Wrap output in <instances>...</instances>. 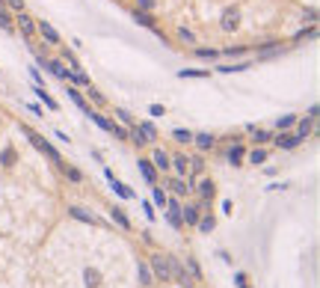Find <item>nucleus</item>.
I'll return each instance as SVG.
<instances>
[{
	"instance_id": "9",
	"label": "nucleus",
	"mask_w": 320,
	"mask_h": 288,
	"mask_svg": "<svg viewBox=\"0 0 320 288\" xmlns=\"http://www.w3.org/2000/svg\"><path fill=\"white\" fill-rule=\"evenodd\" d=\"M225 158H228L231 166H240V163L246 160V149H243L240 143H231V146H228V152H225Z\"/></svg>"
},
{
	"instance_id": "15",
	"label": "nucleus",
	"mask_w": 320,
	"mask_h": 288,
	"mask_svg": "<svg viewBox=\"0 0 320 288\" xmlns=\"http://www.w3.org/2000/svg\"><path fill=\"white\" fill-rule=\"evenodd\" d=\"M314 131V116H305V119H296V137L305 140L308 134Z\"/></svg>"
},
{
	"instance_id": "41",
	"label": "nucleus",
	"mask_w": 320,
	"mask_h": 288,
	"mask_svg": "<svg viewBox=\"0 0 320 288\" xmlns=\"http://www.w3.org/2000/svg\"><path fill=\"white\" fill-rule=\"evenodd\" d=\"M314 36H317V27L311 24L308 30H299V33H296V42H305V39H314Z\"/></svg>"
},
{
	"instance_id": "1",
	"label": "nucleus",
	"mask_w": 320,
	"mask_h": 288,
	"mask_svg": "<svg viewBox=\"0 0 320 288\" xmlns=\"http://www.w3.org/2000/svg\"><path fill=\"white\" fill-rule=\"evenodd\" d=\"M21 131L27 134V140H30L33 146H36V149L45 155V158H51L54 163H63V155H60V152H57V149H54V146H51V143L42 137V134H36V131H30V128H21Z\"/></svg>"
},
{
	"instance_id": "28",
	"label": "nucleus",
	"mask_w": 320,
	"mask_h": 288,
	"mask_svg": "<svg viewBox=\"0 0 320 288\" xmlns=\"http://www.w3.org/2000/svg\"><path fill=\"white\" fill-rule=\"evenodd\" d=\"M68 80H71L74 86H89V83H92V80H89L83 71H71V68H68Z\"/></svg>"
},
{
	"instance_id": "22",
	"label": "nucleus",
	"mask_w": 320,
	"mask_h": 288,
	"mask_svg": "<svg viewBox=\"0 0 320 288\" xmlns=\"http://www.w3.org/2000/svg\"><path fill=\"white\" fill-rule=\"evenodd\" d=\"M68 214H71L74 220H80V223H101L95 214H86V211H83V208H77V205H74V208H68Z\"/></svg>"
},
{
	"instance_id": "36",
	"label": "nucleus",
	"mask_w": 320,
	"mask_h": 288,
	"mask_svg": "<svg viewBox=\"0 0 320 288\" xmlns=\"http://www.w3.org/2000/svg\"><path fill=\"white\" fill-rule=\"evenodd\" d=\"M110 134H113L116 140H128L130 128H128V125H116V122H113V125H110Z\"/></svg>"
},
{
	"instance_id": "25",
	"label": "nucleus",
	"mask_w": 320,
	"mask_h": 288,
	"mask_svg": "<svg viewBox=\"0 0 320 288\" xmlns=\"http://www.w3.org/2000/svg\"><path fill=\"white\" fill-rule=\"evenodd\" d=\"M252 137H255V146H264V143H270V140H273V134H270V131L267 128H255V125H252Z\"/></svg>"
},
{
	"instance_id": "4",
	"label": "nucleus",
	"mask_w": 320,
	"mask_h": 288,
	"mask_svg": "<svg viewBox=\"0 0 320 288\" xmlns=\"http://www.w3.org/2000/svg\"><path fill=\"white\" fill-rule=\"evenodd\" d=\"M169 258V273H172V279L178 282V285H193V279L187 276V270H184V264H181V258H175V256H166Z\"/></svg>"
},
{
	"instance_id": "17",
	"label": "nucleus",
	"mask_w": 320,
	"mask_h": 288,
	"mask_svg": "<svg viewBox=\"0 0 320 288\" xmlns=\"http://www.w3.org/2000/svg\"><path fill=\"white\" fill-rule=\"evenodd\" d=\"M68 98H71V101H74V104H77V107H80V113H83V116H89V113H92V107H89V104H86V98L80 95V92H77V89H74V86H68Z\"/></svg>"
},
{
	"instance_id": "46",
	"label": "nucleus",
	"mask_w": 320,
	"mask_h": 288,
	"mask_svg": "<svg viewBox=\"0 0 320 288\" xmlns=\"http://www.w3.org/2000/svg\"><path fill=\"white\" fill-rule=\"evenodd\" d=\"M148 113H151L154 119H163V116H166V110H163L160 104H151V107H148Z\"/></svg>"
},
{
	"instance_id": "10",
	"label": "nucleus",
	"mask_w": 320,
	"mask_h": 288,
	"mask_svg": "<svg viewBox=\"0 0 320 288\" xmlns=\"http://www.w3.org/2000/svg\"><path fill=\"white\" fill-rule=\"evenodd\" d=\"M104 175H107V181H110V187H113V190L119 193L122 199H133V190H130V187H125L122 181H116V175H113V172H110L107 166H104Z\"/></svg>"
},
{
	"instance_id": "20",
	"label": "nucleus",
	"mask_w": 320,
	"mask_h": 288,
	"mask_svg": "<svg viewBox=\"0 0 320 288\" xmlns=\"http://www.w3.org/2000/svg\"><path fill=\"white\" fill-rule=\"evenodd\" d=\"M60 169H63V175L68 181H74V184H80L83 181V172L77 169V166H71V163H60Z\"/></svg>"
},
{
	"instance_id": "6",
	"label": "nucleus",
	"mask_w": 320,
	"mask_h": 288,
	"mask_svg": "<svg viewBox=\"0 0 320 288\" xmlns=\"http://www.w3.org/2000/svg\"><path fill=\"white\" fill-rule=\"evenodd\" d=\"M273 143H276L279 149H296V146H299L302 140H299L296 134H290V131H279V134L273 137Z\"/></svg>"
},
{
	"instance_id": "51",
	"label": "nucleus",
	"mask_w": 320,
	"mask_h": 288,
	"mask_svg": "<svg viewBox=\"0 0 320 288\" xmlns=\"http://www.w3.org/2000/svg\"><path fill=\"white\" fill-rule=\"evenodd\" d=\"M234 282H237V288H249V285H246V276H243V273H234Z\"/></svg>"
},
{
	"instance_id": "27",
	"label": "nucleus",
	"mask_w": 320,
	"mask_h": 288,
	"mask_svg": "<svg viewBox=\"0 0 320 288\" xmlns=\"http://www.w3.org/2000/svg\"><path fill=\"white\" fill-rule=\"evenodd\" d=\"M128 140L133 143V146H148V140H145V134L136 128V125H130V134H128Z\"/></svg>"
},
{
	"instance_id": "12",
	"label": "nucleus",
	"mask_w": 320,
	"mask_h": 288,
	"mask_svg": "<svg viewBox=\"0 0 320 288\" xmlns=\"http://www.w3.org/2000/svg\"><path fill=\"white\" fill-rule=\"evenodd\" d=\"M15 24H18V30L24 33L27 39H30V36H36V21H33V18H30V15H27V12H18V18H15Z\"/></svg>"
},
{
	"instance_id": "30",
	"label": "nucleus",
	"mask_w": 320,
	"mask_h": 288,
	"mask_svg": "<svg viewBox=\"0 0 320 288\" xmlns=\"http://www.w3.org/2000/svg\"><path fill=\"white\" fill-rule=\"evenodd\" d=\"M110 217H113V223H116V226H122V229H130V220L125 217V211H122V208H113V211H110Z\"/></svg>"
},
{
	"instance_id": "35",
	"label": "nucleus",
	"mask_w": 320,
	"mask_h": 288,
	"mask_svg": "<svg viewBox=\"0 0 320 288\" xmlns=\"http://www.w3.org/2000/svg\"><path fill=\"white\" fill-rule=\"evenodd\" d=\"M166 193L160 190V187H151V205H157V208H166Z\"/></svg>"
},
{
	"instance_id": "7",
	"label": "nucleus",
	"mask_w": 320,
	"mask_h": 288,
	"mask_svg": "<svg viewBox=\"0 0 320 288\" xmlns=\"http://www.w3.org/2000/svg\"><path fill=\"white\" fill-rule=\"evenodd\" d=\"M36 33H39V36H42L48 45H60V33L54 30L48 21H36Z\"/></svg>"
},
{
	"instance_id": "37",
	"label": "nucleus",
	"mask_w": 320,
	"mask_h": 288,
	"mask_svg": "<svg viewBox=\"0 0 320 288\" xmlns=\"http://www.w3.org/2000/svg\"><path fill=\"white\" fill-rule=\"evenodd\" d=\"M0 27H3V30H15V21L9 18V12L3 9V3H0Z\"/></svg>"
},
{
	"instance_id": "16",
	"label": "nucleus",
	"mask_w": 320,
	"mask_h": 288,
	"mask_svg": "<svg viewBox=\"0 0 320 288\" xmlns=\"http://www.w3.org/2000/svg\"><path fill=\"white\" fill-rule=\"evenodd\" d=\"M151 166L160 169V172H169V155H166L163 149H154V155H151Z\"/></svg>"
},
{
	"instance_id": "47",
	"label": "nucleus",
	"mask_w": 320,
	"mask_h": 288,
	"mask_svg": "<svg viewBox=\"0 0 320 288\" xmlns=\"http://www.w3.org/2000/svg\"><path fill=\"white\" fill-rule=\"evenodd\" d=\"M136 9H142V12H151V9H154V0H136Z\"/></svg>"
},
{
	"instance_id": "40",
	"label": "nucleus",
	"mask_w": 320,
	"mask_h": 288,
	"mask_svg": "<svg viewBox=\"0 0 320 288\" xmlns=\"http://www.w3.org/2000/svg\"><path fill=\"white\" fill-rule=\"evenodd\" d=\"M172 137H175V143H193V134L184 128H175L172 131Z\"/></svg>"
},
{
	"instance_id": "44",
	"label": "nucleus",
	"mask_w": 320,
	"mask_h": 288,
	"mask_svg": "<svg viewBox=\"0 0 320 288\" xmlns=\"http://www.w3.org/2000/svg\"><path fill=\"white\" fill-rule=\"evenodd\" d=\"M86 95L92 98V101H95V104H104V95H101V92H98L95 86H92V83H89V86H86Z\"/></svg>"
},
{
	"instance_id": "5",
	"label": "nucleus",
	"mask_w": 320,
	"mask_h": 288,
	"mask_svg": "<svg viewBox=\"0 0 320 288\" xmlns=\"http://www.w3.org/2000/svg\"><path fill=\"white\" fill-rule=\"evenodd\" d=\"M166 220L172 223V229H181V199L178 196H169L166 199Z\"/></svg>"
},
{
	"instance_id": "19",
	"label": "nucleus",
	"mask_w": 320,
	"mask_h": 288,
	"mask_svg": "<svg viewBox=\"0 0 320 288\" xmlns=\"http://www.w3.org/2000/svg\"><path fill=\"white\" fill-rule=\"evenodd\" d=\"M136 276H139V285H154V276H151V270H148V264L145 261H139L136 264Z\"/></svg>"
},
{
	"instance_id": "52",
	"label": "nucleus",
	"mask_w": 320,
	"mask_h": 288,
	"mask_svg": "<svg viewBox=\"0 0 320 288\" xmlns=\"http://www.w3.org/2000/svg\"><path fill=\"white\" fill-rule=\"evenodd\" d=\"M240 54H243V48H228L225 51V57H240Z\"/></svg>"
},
{
	"instance_id": "8",
	"label": "nucleus",
	"mask_w": 320,
	"mask_h": 288,
	"mask_svg": "<svg viewBox=\"0 0 320 288\" xmlns=\"http://www.w3.org/2000/svg\"><path fill=\"white\" fill-rule=\"evenodd\" d=\"M169 190H172V196H187V193L193 190V184L187 181V178H181V175H175V178H169Z\"/></svg>"
},
{
	"instance_id": "3",
	"label": "nucleus",
	"mask_w": 320,
	"mask_h": 288,
	"mask_svg": "<svg viewBox=\"0 0 320 288\" xmlns=\"http://www.w3.org/2000/svg\"><path fill=\"white\" fill-rule=\"evenodd\" d=\"M36 60H39V65H45V68H48L54 77H60V80H68V68H65L63 60H51V57H45V54H39Z\"/></svg>"
},
{
	"instance_id": "24",
	"label": "nucleus",
	"mask_w": 320,
	"mask_h": 288,
	"mask_svg": "<svg viewBox=\"0 0 320 288\" xmlns=\"http://www.w3.org/2000/svg\"><path fill=\"white\" fill-rule=\"evenodd\" d=\"M249 68V60H243V63H223L217 65V71H223V74H234V71H246Z\"/></svg>"
},
{
	"instance_id": "39",
	"label": "nucleus",
	"mask_w": 320,
	"mask_h": 288,
	"mask_svg": "<svg viewBox=\"0 0 320 288\" xmlns=\"http://www.w3.org/2000/svg\"><path fill=\"white\" fill-rule=\"evenodd\" d=\"M196 57H199V60H217V57H220V51H214V48H199V51H196Z\"/></svg>"
},
{
	"instance_id": "26",
	"label": "nucleus",
	"mask_w": 320,
	"mask_h": 288,
	"mask_svg": "<svg viewBox=\"0 0 320 288\" xmlns=\"http://www.w3.org/2000/svg\"><path fill=\"white\" fill-rule=\"evenodd\" d=\"M133 21H136V24H142V27H151V30H154V18H151V12L136 9V12H133Z\"/></svg>"
},
{
	"instance_id": "14",
	"label": "nucleus",
	"mask_w": 320,
	"mask_h": 288,
	"mask_svg": "<svg viewBox=\"0 0 320 288\" xmlns=\"http://www.w3.org/2000/svg\"><path fill=\"white\" fill-rule=\"evenodd\" d=\"M187 166H190V158H187V155H175V158H169V169H175L181 178L187 175Z\"/></svg>"
},
{
	"instance_id": "33",
	"label": "nucleus",
	"mask_w": 320,
	"mask_h": 288,
	"mask_svg": "<svg viewBox=\"0 0 320 288\" xmlns=\"http://www.w3.org/2000/svg\"><path fill=\"white\" fill-rule=\"evenodd\" d=\"M264 160H267V149H264V146H255V149H252V152H249V163H264Z\"/></svg>"
},
{
	"instance_id": "43",
	"label": "nucleus",
	"mask_w": 320,
	"mask_h": 288,
	"mask_svg": "<svg viewBox=\"0 0 320 288\" xmlns=\"http://www.w3.org/2000/svg\"><path fill=\"white\" fill-rule=\"evenodd\" d=\"M187 270H190V279H202V270H199V264L193 258H187Z\"/></svg>"
},
{
	"instance_id": "11",
	"label": "nucleus",
	"mask_w": 320,
	"mask_h": 288,
	"mask_svg": "<svg viewBox=\"0 0 320 288\" xmlns=\"http://www.w3.org/2000/svg\"><path fill=\"white\" fill-rule=\"evenodd\" d=\"M199 217H202V208H199V205H181V223L196 226Z\"/></svg>"
},
{
	"instance_id": "45",
	"label": "nucleus",
	"mask_w": 320,
	"mask_h": 288,
	"mask_svg": "<svg viewBox=\"0 0 320 288\" xmlns=\"http://www.w3.org/2000/svg\"><path fill=\"white\" fill-rule=\"evenodd\" d=\"M116 116H119V122H122V125H133V116H130V113H125V110H116Z\"/></svg>"
},
{
	"instance_id": "13",
	"label": "nucleus",
	"mask_w": 320,
	"mask_h": 288,
	"mask_svg": "<svg viewBox=\"0 0 320 288\" xmlns=\"http://www.w3.org/2000/svg\"><path fill=\"white\" fill-rule=\"evenodd\" d=\"M193 190L199 193V199H208V202H211V199L217 196V187H214V181H211V178H202V181H199V184H196Z\"/></svg>"
},
{
	"instance_id": "34",
	"label": "nucleus",
	"mask_w": 320,
	"mask_h": 288,
	"mask_svg": "<svg viewBox=\"0 0 320 288\" xmlns=\"http://www.w3.org/2000/svg\"><path fill=\"white\" fill-rule=\"evenodd\" d=\"M293 125H296V116H290V113H288V116H279V119H276V128H279V131H290Z\"/></svg>"
},
{
	"instance_id": "31",
	"label": "nucleus",
	"mask_w": 320,
	"mask_h": 288,
	"mask_svg": "<svg viewBox=\"0 0 320 288\" xmlns=\"http://www.w3.org/2000/svg\"><path fill=\"white\" fill-rule=\"evenodd\" d=\"M89 119H92V122H95V125H98L101 131H107V134H110V125H113V122H110L107 116H101L98 110H92V113H89Z\"/></svg>"
},
{
	"instance_id": "42",
	"label": "nucleus",
	"mask_w": 320,
	"mask_h": 288,
	"mask_svg": "<svg viewBox=\"0 0 320 288\" xmlns=\"http://www.w3.org/2000/svg\"><path fill=\"white\" fill-rule=\"evenodd\" d=\"M190 172H193V175H202V172H205V160H202V158H193L190 160Z\"/></svg>"
},
{
	"instance_id": "49",
	"label": "nucleus",
	"mask_w": 320,
	"mask_h": 288,
	"mask_svg": "<svg viewBox=\"0 0 320 288\" xmlns=\"http://www.w3.org/2000/svg\"><path fill=\"white\" fill-rule=\"evenodd\" d=\"M178 36H181V39H184V42H196V36H193V30H187V27H181V33H178Z\"/></svg>"
},
{
	"instance_id": "38",
	"label": "nucleus",
	"mask_w": 320,
	"mask_h": 288,
	"mask_svg": "<svg viewBox=\"0 0 320 288\" xmlns=\"http://www.w3.org/2000/svg\"><path fill=\"white\" fill-rule=\"evenodd\" d=\"M136 128H139V131H142V134H145V140H148V143H151V140L157 137V131H154V125H151V122H139Z\"/></svg>"
},
{
	"instance_id": "48",
	"label": "nucleus",
	"mask_w": 320,
	"mask_h": 288,
	"mask_svg": "<svg viewBox=\"0 0 320 288\" xmlns=\"http://www.w3.org/2000/svg\"><path fill=\"white\" fill-rule=\"evenodd\" d=\"M6 6H12L15 12H24V0H3Z\"/></svg>"
},
{
	"instance_id": "50",
	"label": "nucleus",
	"mask_w": 320,
	"mask_h": 288,
	"mask_svg": "<svg viewBox=\"0 0 320 288\" xmlns=\"http://www.w3.org/2000/svg\"><path fill=\"white\" fill-rule=\"evenodd\" d=\"M142 211H145L148 220H154V205H151V202H142Z\"/></svg>"
},
{
	"instance_id": "2",
	"label": "nucleus",
	"mask_w": 320,
	"mask_h": 288,
	"mask_svg": "<svg viewBox=\"0 0 320 288\" xmlns=\"http://www.w3.org/2000/svg\"><path fill=\"white\" fill-rule=\"evenodd\" d=\"M148 270H151V276H154L157 282H172V273H169V258L163 256V253L148 256Z\"/></svg>"
},
{
	"instance_id": "32",
	"label": "nucleus",
	"mask_w": 320,
	"mask_h": 288,
	"mask_svg": "<svg viewBox=\"0 0 320 288\" xmlns=\"http://www.w3.org/2000/svg\"><path fill=\"white\" fill-rule=\"evenodd\" d=\"M178 77H184V80L187 77H211V71H205V68H181Z\"/></svg>"
},
{
	"instance_id": "18",
	"label": "nucleus",
	"mask_w": 320,
	"mask_h": 288,
	"mask_svg": "<svg viewBox=\"0 0 320 288\" xmlns=\"http://www.w3.org/2000/svg\"><path fill=\"white\" fill-rule=\"evenodd\" d=\"M193 143H196L202 152H208V149H214V146H217V137H214V134H196V137H193Z\"/></svg>"
},
{
	"instance_id": "23",
	"label": "nucleus",
	"mask_w": 320,
	"mask_h": 288,
	"mask_svg": "<svg viewBox=\"0 0 320 288\" xmlns=\"http://www.w3.org/2000/svg\"><path fill=\"white\" fill-rule=\"evenodd\" d=\"M33 92H36V95H39V101H45V107H48V110H54V113H57V110H60V104H57V101H54V98L48 95V89H45V86H36V89H33Z\"/></svg>"
},
{
	"instance_id": "21",
	"label": "nucleus",
	"mask_w": 320,
	"mask_h": 288,
	"mask_svg": "<svg viewBox=\"0 0 320 288\" xmlns=\"http://www.w3.org/2000/svg\"><path fill=\"white\" fill-rule=\"evenodd\" d=\"M139 172H142V178H145L148 184H154V181H157V169L151 166V160H139Z\"/></svg>"
},
{
	"instance_id": "29",
	"label": "nucleus",
	"mask_w": 320,
	"mask_h": 288,
	"mask_svg": "<svg viewBox=\"0 0 320 288\" xmlns=\"http://www.w3.org/2000/svg\"><path fill=\"white\" fill-rule=\"evenodd\" d=\"M199 232H205V235H208V232H214V226H217V220H214V217H211V214H202V217H199Z\"/></svg>"
},
{
	"instance_id": "53",
	"label": "nucleus",
	"mask_w": 320,
	"mask_h": 288,
	"mask_svg": "<svg viewBox=\"0 0 320 288\" xmlns=\"http://www.w3.org/2000/svg\"><path fill=\"white\" fill-rule=\"evenodd\" d=\"M30 74H33V80H36V86H42V74H39V68H30Z\"/></svg>"
}]
</instances>
